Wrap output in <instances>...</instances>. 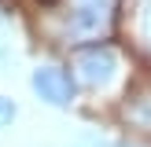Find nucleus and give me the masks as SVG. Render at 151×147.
Masks as SVG:
<instances>
[{
	"mask_svg": "<svg viewBox=\"0 0 151 147\" xmlns=\"http://www.w3.org/2000/svg\"><path fill=\"white\" fill-rule=\"evenodd\" d=\"M37 37L52 48H85L107 41L122 0H22Z\"/></svg>",
	"mask_w": 151,
	"mask_h": 147,
	"instance_id": "1",
	"label": "nucleus"
},
{
	"mask_svg": "<svg viewBox=\"0 0 151 147\" xmlns=\"http://www.w3.org/2000/svg\"><path fill=\"white\" fill-rule=\"evenodd\" d=\"M70 74H74L81 92L111 99V96H118V88L125 81V63H122V51L111 41H96V44L70 51Z\"/></svg>",
	"mask_w": 151,
	"mask_h": 147,
	"instance_id": "2",
	"label": "nucleus"
},
{
	"mask_svg": "<svg viewBox=\"0 0 151 147\" xmlns=\"http://www.w3.org/2000/svg\"><path fill=\"white\" fill-rule=\"evenodd\" d=\"M29 88H33L37 103H44L52 110H70L81 96L70 66H59V63H37L29 74Z\"/></svg>",
	"mask_w": 151,
	"mask_h": 147,
	"instance_id": "3",
	"label": "nucleus"
},
{
	"mask_svg": "<svg viewBox=\"0 0 151 147\" xmlns=\"http://www.w3.org/2000/svg\"><path fill=\"white\" fill-rule=\"evenodd\" d=\"M118 121H122L125 132L151 140V81L122 92V99H118Z\"/></svg>",
	"mask_w": 151,
	"mask_h": 147,
	"instance_id": "4",
	"label": "nucleus"
},
{
	"mask_svg": "<svg viewBox=\"0 0 151 147\" xmlns=\"http://www.w3.org/2000/svg\"><path fill=\"white\" fill-rule=\"evenodd\" d=\"M15 118H19V103H15L11 96H4V92H0V132H4V129H11V125H15Z\"/></svg>",
	"mask_w": 151,
	"mask_h": 147,
	"instance_id": "5",
	"label": "nucleus"
},
{
	"mask_svg": "<svg viewBox=\"0 0 151 147\" xmlns=\"http://www.w3.org/2000/svg\"><path fill=\"white\" fill-rule=\"evenodd\" d=\"M140 29H144V41L151 44V0H144V11H140Z\"/></svg>",
	"mask_w": 151,
	"mask_h": 147,
	"instance_id": "6",
	"label": "nucleus"
},
{
	"mask_svg": "<svg viewBox=\"0 0 151 147\" xmlns=\"http://www.w3.org/2000/svg\"><path fill=\"white\" fill-rule=\"evenodd\" d=\"M4 22H7V11H4V7H0V26H4Z\"/></svg>",
	"mask_w": 151,
	"mask_h": 147,
	"instance_id": "7",
	"label": "nucleus"
}]
</instances>
